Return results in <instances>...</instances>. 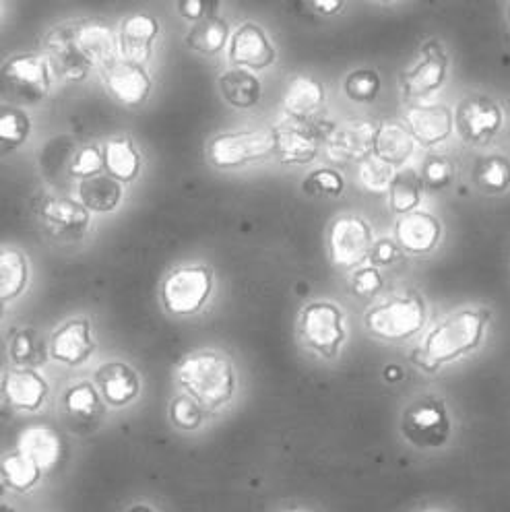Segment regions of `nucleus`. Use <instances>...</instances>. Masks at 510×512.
Instances as JSON below:
<instances>
[{"instance_id":"f257e3e1","label":"nucleus","mask_w":510,"mask_h":512,"mask_svg":"<svg viewBox=\"0 0 510 512\" xmlns=\"http://www.w3.org/2000/svg\"><path fill=\"white\" fill-rule=\"evenodd\" d=\"M178 382L203 409L226 405L236 391L232 362L217 351H197L178 366Z\"/></svg>"},{"instance_id":"f03ea898","label":"nucleus","mask_w":510,"mask_h":512,"mask_svg":"<svg viewBox=\"0 0 510 512\" xmlns=\"http://www.w3.org/2000/svg\"><path fill=\"white\" fill-rule=\"evenodd\" d=\"M488 314L484 310H461L451 314L428 335L420 364L426 370H436L444 362H453L469 351H473L482 341Z\"/></svg>"},{"instance_id":"7ed1b4c3","label":"nucleus","mask_w":510,"mask_h":512,"mask_svg":"<svg viewBox=\"0 0 510 512\" xmlns=\"http://www.w3.org/2000/svg\"><path fill=\"white\" fill-rule=\"evenodd\" d=\"M54 73L40 54H17L0 67V98L7 106L29 108L44 102L52 89Z\"/></svg>"},{"instance_id":"20e7f679","label":"nucleus","mask_w":510,"mask_h":512,"mask_svg":"<svg viewBox=\"0 0 510 512\" xmlns=\"http://www.w3.org/2000/svg\"><path fill=\"white\" fill-rule=\"evenodd\" d=\"M275 155L271 131H238L221 133L207 145L209 162L219 170H236Z\"/></svg>"},{"instance_id":"39448f33","label":"nucleus","mask_w":510,"mask_h":512,"mask_svg":"<svg viewBox=\"0 0 510 512\" xmlns=\"http://www.w3.org/2000/svg\"><path fill=\"white\" fill-rule=\"evenodd\" d=\"M211 292L213 273L209 267H178L162 283V304L174 316H190L207 304Z\"/></svg>"},{"instance_id":"423d86ee","label":"nucleus","mask_w":510,"mask_h":512,"mask_svg":"<svg viewBox=\"0 0 510 512\" xmlns=\"http://www.w3.org/2000/svg\"><path fill=\"white\" fill-rule=\"evenodd\" d=\"M343 312L333 302H312L300 314V337L318 356L333 360L345 343Z\"/></svg>"},{"instance_id":"0eeeda50","label":"nucleus","mask_w":510,"mask_h":512,"mask_svg":"<svg viewBox=\"0 0 510 512\" xmlns=\"http://www.w3.org/2000/svg\"><path fill=\"white\" fill-rule=\"evenodd\" d=\"M364 323L366 329L380 339L403 341L426 325V308L420 298H397L372 308Z\"/></svg>"},{"instance_id":"6e6552de","label":"nucleus","mask_w":510,"mask_h":512,"mask_svg":"<svg viewBox=\"0 0 510 512\" xmlns=\"http://www.w3.org/2000/svg\"><path fill=\"white\" fill-rule=\"evenodd\" d=\"M403 436L418 448H438L451 436V418L436 399H422L407 407L401 424Z\"/></svg>"},{"instance_id":"1a4fd4ad","label":"nucleus","mask_w":510,"mask_h":512,"mask_svg":"<svg viewBox=\"0 0 510 512\" xmlns=\"http://www.w3.org/2000/svg\"><path fill=\"white\" fill-rule=\"evenodd\" d=\"M374 240L368 223L356 215H345L333 221L329 230V252L337 267L354 269L372 252Z\"/></svg>"},{"instance_id":"9d476101","label":"nucleus","mask_w":510,"mask_h":512,"mask_svg":"<svg viewBox=\"0 0 510 512\" xmlns=\"http://www.w3.org/2000/svg\"><path fill=\"white\" fill-rule=\"evenodd\" d=\"M38 215L44 232L62 244L81 242L91 230V213L73 199H46Z\"/></svg>"},{"instance_id":"9b49d317","label":"nucleus","mask_w":510,"mask_h":512,"mask_svg":"<svg viewBox=\"0 0 510 512\" xmlns=\"http://www.w3.org/2000/svg\"><path fill=\"white\" fill-rule=\"evenodd\" d=\"M500 106L486 95H469L457 106V128L467 145H488L502 128Z\"/></svg>"},{"instance_id":"f8f14e48","label":"nucleus","mask_w":510,"mask_h":512,"mask_svg":"<svg viewBox=\"0 0 510 512\" xmlns=\"http://www.w3.org/2000/svg\"><path fill=\"white\" fill-rule=\"evenodd\" d=\"M44 48H46V60L50 64V69L58 79L79 83L93 71V64L85 58V54L77 46V40L73 34V23L54 27L46 36Z\"/></svg>"},{"instance_id":"ddd939ff","label":"nucleus","mask_w":510,"mask_h":512,"mask_svg":"<svg viewBox=\"0 0 510 512\" xmlns=\"http://www.w3.org/2000/svg\"><path fill=\"white\" fill-rule=\"evenodd\" d=\"M378 126L370 120H347L327 137V153L335 162H364L374 151Z\"/></svg>"},{"instance_id":"4468645a","label":"nucleus","mask_w":510,"mask_h":512,"mask_svg":"<svg viewBox=\"0 0 510 512\" xmlns=\"http://www.w3.org/2000/svg\"><path fill=\"white\" fill-rule=\"evenodd\" d=\"M446 71H449V58L442 46L436 40L426 42L420 60L403 75V93L407 98H424L434 93L444 85Z\"/></svg>"},{"instance_id":"2eb2a0df","label":"nucleus","mask_w":510,"mask_h":512,"mask_svg":"<svg viewBox=\"0 0 510 512\" xmlns=\"http://www.w3.org/2000/svg\"><path fill=\"white\" fill-rule=\"evenodd\" d=\"M95 351V339L87 318H71L50 335V356L65 366L85 364Z\"/></svg>"},{"instance_id":"dca6fc26","label":"nucleus","mask_w":510,"mask_h":512,"mask_svg":"<svg viewBox=\"0 0 510 512\" xmlns=\"http://www.w3.org/2000/svg\"><path fill=\"white\" fill-rule=\"evenodd\" d=\"M275 58V46L261 25L248 21L236 29L230 42V60L236 62L238 67L244 71H263L271 67Z\"/></svg>"},{"instance_id":"f3484780","label":"nucleus","mask_w":510,"mask_h":512,"mask_svg":"<svg viewBox=\"0 0 510 512\" xmlns=\"http://www.w3.org/2000/svg\"><path fill=\"white\" fill-rule=\"evenodd\" d=\"M104 83L112 98L122 106L137 108L141 106L151 93L153 81L147 75L143 64L131 60H118L110 69L104 71Z\"/></svg>"},{"instance_id":"a211bd4d","label":"nucleus","mask_w":510,"mask_h":512,"mask_svg":"<svg viewBox=\"0 0 510 512\" xmlns=\"http://www.w3.org/2000/svg\"><path fill=\"white\" fill-rule=\"evenodd\" d=\"M275 155L285 166H306L318 155V137L306 122L290 118L273 128Z\"/></svg>"},{"instance_id":"6ab92c4d","label":"nucleus","mask_w":510,"mask_h":512,"mask_svg":"<svg viewBox=\"0 0 510 512\" xmlns=\"http://www.w3.org/2000/svg\"><path fill=\"white\" fill-rule=\"evenodd\" d=\"M73 34L77 46L85 54V58L102 71L110 69L118 62V40L114 38L112 29L102 19H83L73 23Z\"/></svg>"},{"instance_id":"aec40b11","label":"nucleus","mask_w":510,"mask_h":512,"mask_svg":"<svg viewBox=\"0 0 510 512\" xmlns=\"http://www.w3.org/2000/svg\"><path fill=\"white\" fill-rule=\"evenodd\" d=\"M3 397L17 411H38L48 397V382L36 370L15 368L3 378Z\"/></svg>"},{"instance_id":"412c9836","label":"nucleus","mask_w":510,"mask_h":512,"mask_svg":"<svg viewBox=\"0 0 510 512\" xmlns=\"http://www.w3.org/2000/svg\"><path fill=\"white\" fill-rule=\"evenodd\" d=\"M157 36H159L157 19L145 13L131 15L120 23L118 50L124 56V60L143 64L151 56Z\"/></svg>"},{"instance_id":"4be33fe9","label":"nucleus","mask_w":510,"mask_h":512,"mask_svg":"<svg viewBox=\"0 0 510 512\" xmlns=\"http://www.w3.org/2000/svg\"><path fill=\"white\" fill-rule=\"evenodd\" d=\"M409 135L422 145H438L453 133V114L446 106H416L405 114Z\"/></svg>"},{"instance_id":"5701e85b","label":"nucleus","mask_w":510,"mask_h":512,"mask_svg":"<svg viewBox=\"0 0 510 512\" xmlns=\"http://www.w3.org/2000/svg\"><path fill=\"white\" fill-rule=\"evenodd\" d=\"M395 236L401 248H405L411 254H428L434 250L442 236L440 221L422 211H413L409 215H403L397 221Z\"/></svg>"},{"instance_id":"b1692460","label":"nucleus","mask_w":510,"mask_h":512,"mask_svg":"<svg viewBox=\"0 0 510 512\" xmlns=\"http://www.w3.org/2000/svg\"><path fill=\"white\" fill-rule=\"evenodd\" d=\"M95 382L102 391V399L112 407H124L137 399L141 391V382L137 372L122 362L104 364L95 372Z\"/></svg>"},{"instance_id":"393cba45","label":"nucleus","mask_w":510,"mask_h":512,"mask_svg":"<svg viewBox=\"0 0 510 512\" xmlns=\"http://www.w3.org/2000/svg\"><path fill=\"white\" fill-rule=\"evenodd\" d=\"M325 102V87L308 75H296L283 95V108L290 118L306 122Z\"/></svg>"},{"instance_id":"a878e982","label":"nucleus","mask_w":510,"mask_h":512,"mask_svg":"<svg viewBox=\"0 0 510 512\" xmlns=\"http://www.w3.org/2000/svg\"><path fill=\"white\" fill-rule=\"evenodd\" d=\"M122 201V182L108 174L79 182V203L91 213H112Z\"/></svg>"},{"instance_id":"bb28decb","label":"nucleus","mask_w":510,"mask_h":512,"mask_svg":"<svg viewBox=\"0 0 510 512\" xmlns=\"http://www.w3.org/2000/svg\"><path fill=\"white\" fill-rule=\"evenodd\" d=\"M19 453L29 457L34 461L42 471L50 469L58 463L60 453H62V444L60 436L44 426H34L21 432L19 436Z\"/></svg>"},{"instance_id":"cd10ccee","label":"nucleus","mask_w":510,"mask_h":512,"mask_svg":"<svg viewBox=\"0 0 510 512\" xmlns=\"http://www.w3.org/2000/svg\"><path fill=\"white\" fill-rule=\"evenodd\" d=\"M221 95L232 108L248 110L261 102V81L244 69H232L219 77Z\"/></svg>"},{"instance_id":"c85d7f7f","label":"nucleus","mask_w":510,"mask_h":512,"mask_svg":"<svg viewBox=\"0 0 510 512\" xmlns=\"http://www.w3.org/2000/svg\"><path fill=\"white\" fill-rule=\"evenodd\" d=\"M106 174L118 182H131L141 172V153L129 137L110 139L104 147Z\"/></svg>"},{"instance_id":"c756f323","label":"nucleus","mask_w":510,"mask_h":512,"mask_svg":"<svg viewBox=\"0 0 510 512\" xmlns=\"http://www.w3.org/2000/svg\"><path fill=\"white\" fill-rule=\"evenodd\" d=\"M413 153V137L399 124H382L378 126L374 155L389 166H403Z\"/></svg>"},{"instance_id":"7c9ffc66","label":"nucleus","mask_w":510,"mask_h":512,"mask_svg":"<svg viewBox=\"0 0 510 512\" xmlns=\"http://www.w3.org/2000/svg\"><path fill=\"white\" fill-rule=\"evenodd\" d=\"M29 279V265L25 254L13 248L0 250V302H11L19 298Z\"/></svg>"},{"instance_id":"2f4dec72","label":"nucleus","mask_w":510,"mask_h":512,"mask_svg":"<svg viewBox=\"0 0 510 512\" xmlns=\"http://www.w3.org/2000/svg\"><path fill=\"white\" fill-rule=\"evenodd\" d=\"M228 38H230L228 21L221 17H209L199 23H193L184 40H186V46L193 48L195 52L205 56H215L226 48Z\"/></svg>"},{"instance_id":"473e14b6","label":"nucleus","mask_w":510,"mask_h":512,"mask_svg":"<svg viewBox=\"0 0 510 512\" xmlns=\"http://www.w3.org/2000/svg\"><path fill=\"white\" fill-rule=\"evenodd\" d=\"M422 178L413 172V170H403L399 172L391 186H389V205L395 213L409 215L416 211V207L420 205L422 199Z\"/></svg>"},{"instance_id":"72a5a7b5","label":"nucleus","mask_w":510,"mask_h":512,"mask_svg":"<svg viewBox=\"0 0 510 512\" xmlns=\"http://www.w3.org/2000/svg\"><path fill=\"white\" fill-rule=\"evenodd\" d=\"M31 120L23 108L0 106V153H11L27 143Z\"/></svg>"},{"instance_id":"f704fd0d","label":"nucleus","mask_w":510,"mask_h":512,"mask_svg":"<svg viewBox=\"0 0 510 512\" xmlns=\"http://www.w3.org/2000/svg\"><path fill=\"white\" fill-rule=\"evenodd\" d=\"M65 405L67 411L79 422H95L100 420L104 413L102 397L89 382L75 384L73 389H69L65 395Z\"/></svg>"},{"instance_id":"c9c22d12","label":"nucleus","mask_w":510,"mask_h":512,"mask_svg":"<svg viewBox=\"0 0 510 512\" xmlns=\"http://www.w3.org/2000/svg\"><path fill=\"white\" fill-rule=\"evenodd\" d=\"M0 471L5 473L9 488L15 492L31 490L42 477V469L19 451H15L3 459V463H0Z\"/></svg>"},{"instance_id":"e433bc0d","label":"nucleus","mask_w":510,"mask_h":512,"mask_svg":"<svg viewBox=\"0 0 510 512\" xmlns=\"http://www.w3.org/2000/svg\"><path fill=\"white\" fill-rule=\"evenodd\" d=\"M11 360L19 368L34 370L46 362V343L34 329H23L13 337Z\"/></svg>"},{"instance_id":"4c0bfd02","label":"nucleus","mask_w":510,"mask_h":512,"mask_svg":"<svg viewBox=\"0 0 510 512\" xmlns=\"http://www.w3.org/2000/svg\"><path fill=\"white\" fill-rule=\"evenodd\" d=\"M475 184L484 192H504L510 186V162L504 155H490L475 166Z\"/></svg>"},{"instance_id":"58836bf2","label":"nucleus","mask_w":510,"mask_h":512,"mask_svg":"<svg viewBox=\"0 0 510 512\" xmlns=\"http://www.w3.org/2000/svg\"><path fill=\"white\" fill-rule=\"evenodd\" d=\"M343 91L352 102L370 104L380 93V77L376 71L358 69L347 75V79L343 81Z\"/></svg>"},{"instance_id":"ea45409f","label":"nucleus","mask_w":510,"mask_h":512,"mask_svg":"<svg viewBox=\"0 0 510 512\" xmlns=\"http://www.w3.org/2000/svg\"><path fill=\"white\" fill-rule=\"evenodd\" d=\"M205 418V409L190 397V395H178L170 403V420L176 428L193 432L201 428Z\"/></svg>"},{"instance_id":"a19ab883","label":"nucleus","mask_w":510,"mask_h":512,"mask_svg":"<svg viewBox=\"0 0 510 512\" xmlns=\"http://www.w3.org/2000/svg\"><path fill=\"white\" fill-rule=\"evenodd\" d=\"M343 188L345 180L335 170H316L302 182V190L312 197H341Z\"/></svg>"},{"instance_id":"79ce46f5","label":"nucleus","mask_w":510,"mask_h":512,"mask_svg":"<svg viewBox=\"0 0 510 512\" xmlns=\"http://www.w3.org/2000/svg\"><path fill=\"white\" fill-rule=\"evenodd\" d=\"M393 178H395L393 166L385 164V162H382V159H378L376 155L366 157L364 162L360 164V182L364 184V188H368V190H372V192L389 190Z\"/></svg>"},{"instance_id":"37998d69","label":"nucleus","mask_w":510,"mask_h":512,"mask_svg":"<svg viewBox=\"0 0 510 512\" xmlns=\"http://www.w3.org/2000/svg\"><path fill=\"white\" fill-rule=\"evenodd\" d=\"M104 170H106L104 151L98 145H85L83 149L77 151V155L71 162V174L81 180L100 176Z\"/></svg>"},{"instance_id":"c03bdc74","label":"nucleus","mask_w":510,"mask_h":512,"mask_svg":"<svg viewBox=\"0 0 510 512\" xmlns=\"http://www.w3.org/2000/svg\"><path fill=\"white\" fill-rule=\"evenodd\" d=\"M453 174H455V168L451 164V159H446L444 155H432L426 159V164H424L422 184L428 190L438 192L451 184Z\"/></svg>"},{"instance_id":"a18cd8bd","label":"nucleus","mask_w":510,"mask_h":512,"mask_svg":"<svg viewBox=\"0 0 510 512\" xmlns=\"http://www.w3.org/2000/svg\"><path fill=\"white\" fill-rule=\"evenodd\" d=\"M217 7H219L217 0H180L178 13L188 21L199 23L203 19L215 17Z\"/></svg>"},{"instance_id":"49530a36","label":"nucleus","mask_w":510,"mask_h":512,"mask_svg":"<svg viewBox=\"0 0 510 512\" xmlns=\"http://www.w3.org/2000/svg\"><path fill=\"white\" fill-rule=\"evenodd\" d=\"M382 287V277L376 269H360L352 279V290L356 296L370 298Z\"/></svg>"},{"instance_id":"de8ad7c7","label":"nucleus","mask_w":510,"mask_h":512,"mask_svg":"<svg viewBox=\"0 0 510 512\" xmlns=\"http://www.w3.org/2000/svg\"><path fill=\"white\" fill-rule=\"evenodd\" d=\"M397 244L389 238H382L378 242H374L372 252H370V259L374 265H391L397 259Z\"/></svg>"},{"instance_id":"09e8293b","label":"nucleus","mask_w":510,"mask_h":512,"mask_svg":"<svg viewBox=\"0 0 510 512\" xmlns=\"http://www.w3.org/2000/svg\"><path fill=\"white\" fill-rule=\"evenodd\" d=\"M312 5L321 13H325V15H333V13H337L343 7L341 0H314Z\"/></svg>"},{"instance_id":"8fccbe9b","label":"nucleus","mask_w":510,"mask_h":512,"mask_svg":"<svg viewBox=\"0 0 510 512\" xmlns=\"http://www.w3.org/2000/svg\"><path fill=\"white\" fill-rule=\"evenodd\" d=\"M385 376H387L389 380H401L403 372H401V368H399V366H389V368L385 370Z\"/></svg>"},{"instance_id":"3c124183","label":"nucleus","mask_w":510,"mask_h":512,"mask_svg":"<svg viewBox=\"0 0 510 512\" xmlns=\"http://www.w3.org/2000/svg\"><path fill=\"white\" fill-rule=\"evenodd\" d=\"M7 490H9L7 477H5V473H3V471H0V496H5V494H7Z\"/></svg>"},{"instance_id":"603ef678","label":"nucleus","mask_w":510,"mask_h":512,"mask_svg":"<svg viewBox=\"0 0 510 512\" xmlns=\"http://www.w3.org/2000/svg\"><path fill=\"white\" fill-rule=\"evenodd\" d=\"M129 512H153L149 506H145V504H137V506H133Z\"/></svg>"},{"instance_id":"864d4df0","label":"nucleus","mask_w":510,"mask_h":512,"mask_svg":"<svg viewBox=\"0 0 510 512\" xmlns=\"http://www.w3.org/2000/svg\"><path fill=\"white\" fill-rule=\"evenodd\" d=\"M0 512H17V510L11 508V506H7V504H0Z\"/></svg>"},{"instance_id":"5fc2aeb1","label":"nucleus","mask_w":510,"mask_h":512,"mask_svg":"<svg viewBox=\"0 0 510 512\" xmlns=\"http://www.w3.org/2000/svg\"><path fill=\"white\" fill-rule=\"evenodd\" d=\"M3 316H5V304L0 302V320H3Z\"/></svg>"},{"instance_id":"6e6d98bb","label":"nucleus","mask_w":510,"mask_h":512,"mask_svg":"<svg viewBox=\"0 0 510 512\" xmlns=\"http://www.w3.org/2000/svg\"><path fill=\"white\" fill-rule=\"evenodd\" d=\"M508 21H510V7H508Z\"/></svg>"}]
</instances>
